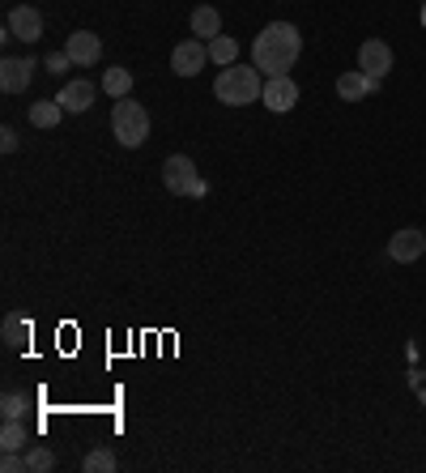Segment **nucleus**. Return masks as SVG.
Returning a JSON list of instances; mask_svg holds the SVG:
<instances>
[{"label": "nucleus", "instance_id": "f257e3e1", "mask_svg": "<svg viewBox=\"0 0 426 473\" xmlns=\"http://www.w3.org/2000/svg\"><path fill=\"white\" fill-rule=\"evenodd\" d=\"M299 52H303L299 26H291V21H269L252 43V64L265 69L269 77H282V73H291L294 64H299Z\"/></svg>", "mask_w": 426, "mask_h": 473}, {"label": "nucleus", "instance_id": "f03ea898", "mask_svg": "<svg viewBox=\"0 0 426 473\" xmlns=\"http://www.w3.org/2000/svg\"><path fill=\"white\" fill-rule=\"evenodd\" d=\"M265 94V77H260V69L256 64H226L217 81H213V99L226 102V107H248V102H260Z\"/></svg>", "mask_w": 426, "mask_h": 473}, {"label": "nucleus", "instance_id": "7ed1b4c3", "mask_svg": "<svg viewBox=\"0 0 426 473\" xmlns=\"http://www.w3.org/2000/svg\"><path fill=\"white\" fill-rule=\"evenodd\" d=\"M111 133H116V141L124 150H141L145 137H150V111L133 99H116V107H111Z\"/></svg>", "mask_w": 426, "mask_h": 473}, {"label": "nucleus", "instance_id": "20e7f679", "mask_svg": "<svg viewBox=\"0 0 426 473\" xmlns=\"http://www.w3.org/2000/svg\"><path fill=\"white\" fill-rule=\"evenodd\" d=\"M162 188H167L171 197H196V200L209 192V183L196 175V162L184 154H171L162 162Z\"/></svg>", "mask_w": 426, "mask_h": 473}, {"label": "nucleus", "instance_id": "39448f33", "mask_svg": "<svg viewBox=\"0 0 426 473\" xmlns=\"http://www.w3.org/2000/svg\"><path fill=\"white\" fill-rule=\"evenodd\" d=\"M209 64V43L205 39H184V43H175V52H171V73H179V77H196L201 69Z\"/></svg>", "mask_w": 426, "mask_h": 473}, {"label": "nucleus", "instance_id": "423d86ee", "mask_svg": "<svg viewBox=\"0 0 426 473\" xmlns=\"http://www.w3.org/2000/svg\"><path fill=\"white\" fill-rule=\"evenodd\" d=\"M35 69H39V64H35V60L26 56H4L0 60V90H4V94H26V90H30V81H35Z\"/></svg>", "mask_w": 426, "mask_h": 473}, {"label": "nucleus", "instance_id": "0eeeda50", "mask_svg": "<svg viewBox=\"0 0 426 473\" xmlns=\"http://www.w3.org/2000/svg\"><path fill=\"white\" fill-rule=\"evenodd\" d=\"M358 69L367 73V77H380L384 81L392 73V47L384 39H367L358 47Z\"/></svg>", "mask_w": 426, "mask_h": 473}, {"label": "nucleus", "instance_id": "6e6552de", "mask_svg": "<svg viewBox=\"0 0 426 473\" xmlns=\"http://www.w3.org/2000/svg\"><path fill=\"white\" fill-rule=\"evenodd\" d=\"M9 39L39 43L43 39V13H39V9H30V4L9 9Z\"/></svg>", "mask_w": 426, "mask_h": 473}, {"label": "nucleus", "instance_id": "1a4fd4ad", "mask_svg": "<svg viewBox=\"0 0 426 473\" xmlns=\"http://www.w3.org/2000/svg\"><path fill=\"white\" fill-rule=\"evenodd\" d=\"M260 99H265V107H269V111H277V116H282V111H291L294 102H299V81H294L291 73L269 77V81H265V94H260Z\"/></svg>", "mask_w": 426, "mask_h": 473}, {"label": "nucleus", "instance_id": "9d476101", "mask_svg": "<svg viewBox=\"0 0 426 473\" xmlns=\"http://www.w3.org/2000/svg\"><path fill=\"white\" fill-rule=\"evenodd\" d=\"M426 252V235L418 226H406V231H397V235L388 239V257L397 260V265H409V260H418Z\"/></svg>", "mask_w": 426, "mask_h": 473}, {"label": "nucleus", "instance_id": "9b49d317", "mask_svg": "<svg viewBox=\"0 0 426 473\" xmlns=\"http://www.w3.org/2000/svg\"><path fill=\"white\" fill-rule=\"evenodd\" d=\"M64 52H69V60H73V64H81V69H94V60L102 56V39H98L94 30H73V35H69V43H64Z\"/></svg>", "mask_w": 426, "mask_h": 473}, {"label": "nucleus", "instance_id": "f8f14e48", "mask_svg": "<svg viewBox=\"0 0 426 473\" xmlns=\"http://www.w3.org/2000/svg\"><path fill=\"white\" fill-rule=\"evenodd\" d=\"M375 90H380V77H367L363 69L337 77V99H346V102H363L367 94H375Z\"/></svg>", "mask_w": 426, "mask_h": 473}, {"label": "nucleus", "instance_id": "ddd939ff", "mask_svg": "<svg viewBox=\"0 0 426 473\" xmlns=\"http://www.w3.org/2000/svg\"><path fill=\"white\" fill-rule=\"evenodd\" d=\"M90 102H94V81H69V86L60 90V107H64L69 116L90 111Z\"/></svg>", "mask_w": 426, "mask_h": 473}, {"label": "nucleus", "instance_id": "4468645a", "mask_svg": "<svg viewBox=\"0 0 426 473\" xmlns=\"http://www.w3.org/2000/svg\"><path fill=\"white\" fill-rule=\"evenodd\" d=\"M193 35L196 39H217L222 35V13L213 9V4H201V9H193Z\"/></svg>", "mask_w": 426, "mask_h": 473}, {"label": "nucleus", "instance_id": "2eb2a0df", "mask_svg": "<svg viewBox=\"0 0 426 473\" xmlns=\"http://www.w3.org/2000/svg\"><path fill=\"white\" fill-rule=\"evenodd\" d=\"M30 333H35V329H30V320H26V315H4V324H0V337H4V346H9V350H21V346H26V341H30Z\"/></svg>", "mask_w": 426, "mask_h": 473}, {"label": "nucleus", "instance_id": "dca6fc26", "mask_svg": "<svg viewBox=\"0 0 426 473\" xmlns=\"http://www.w3.org/2000/svg\"><path fill=\"white\" fill-rule=\"evenodd\" d=\"M0 448H4V453H26V448H30V435L21 427V418H4V427H0Z\"/></svg>", "mask_w": 426, "mask_h": 473}, {"label": "nucleus", "instance_id": "f3484780", "mask_svg": "<svg viewBox=\"0 0 426 473\" xmlns=\"http://www.w3.org/2000/svg\"><path fill=\"white\" fill-rule=\"evenodd\" d=\"M60 116H69V111L60 107V99H39V102H30V124H35V128H56Z\"/></svg>", "mask_w": 426, "mask_h": 473}, {"label": "nucleus", "instance_id": "a211bd4d", "mask_svg": "<svg viewBox=\"0 0 426 473\" xmlns=\"http://www.w3.org/2000/svg\"><path fill=\"white\" fill-rule=\"evenodd\" d=\"M102 94L128 99V94H133V73H128V69H107V73H102Z\"/></svg>", "mask_w": 426, "mask_h": 473}, {"label": "nucleus", "instance_id": "6ab92c4d", "mask_svg": "<svg viewBox=\"0 0 426 473\" xmlns=\"http://www.w3.org/2000/svg\"><path fill=\"white\" fill-rule=\"evenodd\" d=\"M21 456H26V473H52L56 469V456H52V448H43V444H30Z\"/></svg>", "mask_w": 426, "mask_h": 473}, {"label": "nucleus", "instance_id": "aec40b11", "mask_svg": "<svg viewBox=\"0 0 426 473\" xmlns=\"http://www.w3.org/2000/svg\"><path fill=\"white\" fill-rule=\"evenodd\" d=\"M209 60H213V64H222V69H226V64H234V60H239V43H234L231 35H217V39H209Z\"/></svg>", "mask_w": 426, "mask_h": 473}, {"label": "nucleus", "instance_id": "412c9836", "mask_svg": "<svg viewBox=\"0 0 426 473\" xmlns=\"http://www.w3.org/2000/svg\"><path fill=\"white\" fill-rule=\"evenodd\" d=\"M86 469L90 473H111L116 469V453H111V448H94V453L86 456Z\"/></svg>", "mask_w": 426, "mask_h": 473}, {"label": "nucleus", "instance_id": "4be33fe9", "mask_svg": "<svg viewBox=\"0 0 426 473\" xmlns=\"http://www.w3.org/2000/svg\"><path fill=\"white\" fill-rule=\"evenodd\" d=\"M0 414H4V418H26V396L4 393V401H0Z\"/></svg>", "mask_w": 426, "mask_h": 473}, {"label": "nucleus", "instance_id": "5701e85b", "mask_svg": "<svg viewBox=\"0 0 426 473\" xmlns=\"http://www.w3.org/2000/svg\"><path fill=\"white\" fill-rule=\"evenodd\" d=\"M69 69H73V60H69V52H52V56H47V73H69Z\"/></svg>", "mask_w": 426, "mask_h": 473}, {"label": "nucleus", "instance_id": "b1692460", "mask_svg": "<svg viewBox=\"0 0 426 473\" xmlns=\"http://www.w3.org/2000/svg\"><path fill=\"white\" fill-rule=\"evenodd\" d=\"M18 145H21L18 128H0V150H4V154H18Z\"/></svg>", "mask_w": 426, "mask_h": 473}, {"label": "nucleus", "instance_id": "393cba45", "mask_svg": "<svg viewBox=\"0 0 426 473\" xmlns=\"http://www.w3.org/2000/svg\"><path fill=\"white\" fill-rule=\"evenodd\" d=\"M0 469H4V473H26V456L4 453V456H0Z\"/></svg>", "mask_w": 426, "mask_h": 473}, {"label": "nucleus", "instance_id": "a878e982", "mask_svg": "<svg viewBox=\"0 0 426 473\" xmlns=\"http://www.w3.org/2000/svg\"><path fill=\"white\" fill-rule=\"evenodd\" d=\"M422 26H426V0H422Z\"/></svg>", "mask_w": 426, "mask_h": 473}]
</instances>
